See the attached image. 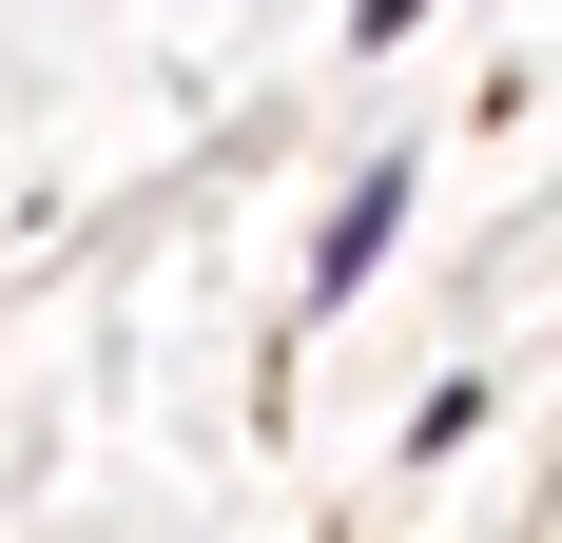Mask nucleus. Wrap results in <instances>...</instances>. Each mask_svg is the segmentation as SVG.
Wrapping results in <instances>:
<instances>
[{
    "label": "nucleus",
    "mask_w": 562,
    "mask_h": 543,
    "mask_svg": "<svg viewBox=\"0 0 562 543\" xmlns=\"http://www.w3.org/2000/svg\"><path fill=\"white\" fill-rule=\"evenodd\" d=\"M389 233H407V156H369V175L330 195V233H311V311H349V291L389 272Z\"/></svg>",
    "instance_id": "obj_1"
}]
</instances>
